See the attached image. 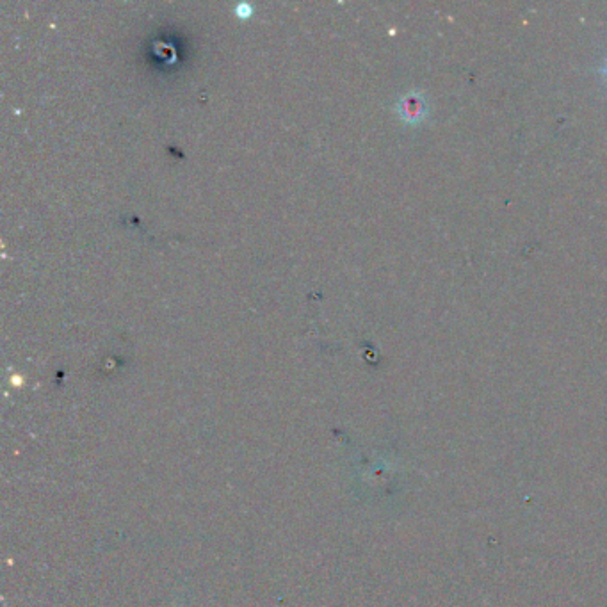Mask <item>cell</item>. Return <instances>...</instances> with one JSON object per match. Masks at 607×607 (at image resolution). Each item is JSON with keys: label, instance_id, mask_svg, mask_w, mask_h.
Returning <instances> with one entry per match:
<instances>
[{"label": "cell", "instance_id": "1", "mask_svg": "<svg viewBox=\"0 0 607 607\" xmlns=\"http://www.w3.org/2000/svg\"><path fill=\"white\" fill-rule=\"evenodd\" d=\"M396 111L403 122L415 125L428 116V102L421 91H410L397 100Z\"/></svg>", "mask_w": 607, "mask_h": 607}, {"label": "cell", "instance_id": "2", "mask_svg": "<svg viewBox=\"0 0 607 607\" xmlns=\"http://www.w3.org/2000/svg\"><path fill=\"white\" fill-rule=\"evenodd\" d=\"M235 15L241 18H248L253 15V6L248 4V2H239L237 6H235Z\"/></svg>", "mask_w": 607, "mask_h": 607}, {"label": "cell", "instance_id": "3", "mask_svg": "<svg viewBox=\"0 0 607 607\" xmlns=\"http://www.w3.org/2000/svg\"><path fill=\"white\" fill-rule=\"evenodd\" d=\"M604 75H606V77H607V65H606V68H604Z\"/></svg>", "mask_w": 607, "mask_h": 607}]
</instances>
